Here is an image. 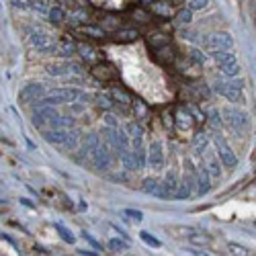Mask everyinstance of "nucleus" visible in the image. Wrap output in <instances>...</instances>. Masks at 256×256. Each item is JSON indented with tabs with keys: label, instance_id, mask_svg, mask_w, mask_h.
I'll list each match as a JSON object with an SVG mask.
<instances>
[{
	"label": "nucleus",
	"instance_id": "f257e3e1",
	"mask_svg": "<svg viewBox=\"0 0 256 256\" xmlns=\"http://www.w3.org/2000/svg\"><path fill=\"white\" fill-rule=\"evenodd\" d=\"M213 90L221 96H226L230 102L234 105H244V82L242 80H234V78H228V80H221V78H215L213 82Z\"/></svg>",
	"mask_w": 256,
	"mask_h": 256
},
{
	"label": "nucleus",
	"instance_id": "f03ea898",
	"mask_svg": "<svg viewBox=\"0 0 256 256\" xmlns=\"http://www.w3.org/2000/svg\"><path fill=\"white\" fill-rule=\"evenodd\" d=\"M224 119H226V123L234 129V131H238V133H248L250 131V117H248V113H244L242 109H232V107H228V109H224Z\"/></svg>",
	"mask_w": 256,
	"mask_h": 256
},
{
	"label": "nucleus",
	"instance_id": "7ed1b4c3",
	"mask_svg": "<svg viewBox=\"0 0 256 256\" xmlns=\"http://www.w3.org/2000/svg\"><path fill=\"white\" fill-rule=\"evenodd\" d=\"M111 144L107 140H102L100 146L96 148V152L92 154V166L96 170H109L111 164H113V156H115V152H111Z\"/></svg>",
	"mask_w": 256,
	"mask_h": 256
},
{
	"label": "nucleus",
	"instance_id": "20e7f679",
	"mask_svg": "<svg viewBox=\"0 0 256 256\" xmlns=\"http://www.w3.org/2000/svg\"><path fill=\"white\" fill-rule=\"evenodd\" d=\"M29 43L37 49V54H51L54 56V45H56V41L51 39V35H47L45 31H41V29H35L29 35Z\"/></svg>",
	"mask_w": 256,
	"mask_h": 256
},
{
	"label": "nucleus",
	"instance_id": "39448f33",
	"mask_svg": "<svg viewBox=\"0 0 256 256\" xmlns=\"http://www.w3.org/2000/svg\"><path fill=\"white\" fill-rule=\"evenodd\" d=\"M174 123L180 131H193L199 123H197V119L193 117V113L189 111V107H176L174 109Z\"/></svg>",
	"mask_w": 256,
	"mask_h": 256
},
{
	"label": "nucleus",
	"instance_id": "423d86ee",
	"mask_svg": "<svg viewBox=\"0 0 256 256\" xmlns=\"http://www.w3.org/2000/svg\"><path fill=\"white\" fill-rule=\"evenodd\" d=\"M90 74H92L96 80H100V82H115L117 76H119L117 68H115L113 64H109V62H98V64H94L92 70H90Z\"/></svg>",
	"mask_w": 256,
	"mask_h": 256
},
{
	"label": "nucleus",
	"instance_id": "0eeeda50",
	"mask_svg": "<svg viewBox=\"0 0 256 256\" xmlns=\"http://www.w3.org/2000/svg\"><path fill=\"white\" fill-rule=\"evenodd\" d=\"M234 39L230 33H211V35L205 39V47L211 51H219V49H232Z\"/></svg>",
	"mask_w": 256,
	"mask_h": 256
},
{
	"label": "nucleus",
	"instance_id": "6e6552de",
	"mask_svg": "<svg viewBox=\"0 0 256 256\" xmlns=\"http://www.w3.org/2000/svg\"><path fill=\"white\" fill-rule=\"evenodd\" d=\"M215 146H217V154L221 158V164L226 168H236L238 166V156L234 154V150L224 142V138H215Z\"/></svg>",
	"mask_w": 256,
	"mask_h": 256
},
{
	"label": "nucleus",
	"instance_id": "1a4fd4ad",
	"mask_svg": "<svg viewBox=\"0 0 256 256\" xmlns=\"http://www.w3.org/2000/svg\"><path fill=\"white\" fill-rule=\"evenodd\" d=\"M148 152H150V164L148 166L152 170H162V166H164V146H162V142L154 140L150 144Z\"/></svg>",
	"mask_w": 256,
	"mask_h": 256
},
{
	"label": "nucleus",
	"instance_id": "9d476101",
	"mask_svg": "<svg viewBox=\"0 0 256 256\" xmlns=\"http://www.w3.org/2000/svg\"><path fill=\"white\" fill-rule=\"evenodd\" d=\"M211 191V172L207 164H199L197 166V193L199 195H207Z\"/></svg>",
	"mask_w": 256,
	"mask_h": 256
},
{
	"label": "nucleus",
	"instance_id": "9b49d317",
	"mask_svg": "<svg viewBox=\"0 0 256 256\" xmlns=\"http://www.w3.org/2000/svg\"><path fill=\"white\" fill-rule=\"evenodd\" d=\"M68 21L74 27H82L88 23V4H72V10L68 12Z\"/></svg>",
	"mask_w": 256,
	"mask_h": 256
},
{
	"label": "nucleus",
	"instance_id": "f8f14e48",
	"mask_svg": "<svg viewBox=\"0 0 256 256\" xmlns=\"http://www.w3.org/2000/svg\"><path fill=\"white\" fill-rule=\"evenodd\" d=\"M76 54H78V45L72 43L70 39H66V37L60 39V41H56V45H54V56H58V58L68 60V58H72Z\"/></svg>",
	"mask_w": 256,
	"mask_h": 256
},
{
	"label": "nucleus",
	"instance_id": "ddd939ff",
	"mask_svg": "<svg viewBox=\"0 0 256 256\" xmlns=\"http://www.w3.org/2000/svg\"><path fill=\"white\" fill-rule=\"evenodd\" d=\"M43 96H45V88H43V84L37 82V84H29L27 88H23L19 100L21 102H35V100H39Z\"/></svg>",
	"mask_w": 256,
	"mask_h": 256
},
{
	"label": "nucleus",
	"instance_id": "4468645a",
	"mask_svg": "<svg viewBox=\"0 0 256 256\" xmlns=\"http://www.w3.org/2000/svg\"><path fill=\"white\" fill-rule=\"evenodd\" d=\"M203 158H205V164H207L211 176H213V178H219V176H221V166H224V164H221L219 154H217V152H211V150H205Z\"/></svg>",
	"mask_w": 256,
	"mask_h": 256
},
{
	"label": "nucleus",
	"instance_id": "2eb2a0df",
	"mask_svg": "<svg viewBox=\"0 0 256 256\" xmlns=\"http://www.w3.org/2000/svg\"><path fill=\"white\" fill-rule=\"evenodd\" d=\"M100 146V138L96 133H86V138L82 140V146H80V156H86V158H92V154L96 152V148Z\"/></svg>",
	"mask_w": 256,
	"mask_h": 256
},
{
	"label": "nucleus",
	"instance_id": "dca6fc26",
	"mask_svg": "<svg viewBox=\"0 0 256 256\" xmlns=\"http://www.w3.org/2000/svg\"><path fill=\"white\" fill-rule=\"evenodd\" d=\"M111 37L117 43H133L142 37V33L138 29H117V31L111 33Z\"/></svg>",
	"mask_w": 256,
	"mask_h": 256
},
{
	"label": "nucleus",
	"instance_id": "f3484780",
	"mask_svg": "<svg viewBox=\"0 0 256 256\" xmlns=\"http://www.w3.org/2000/svg\"><path fill=\"white\" fill-rule=\"evenodd\" d=\"M41 133H43L45 142L62 146V144L68 140V135H70V129H58V127H51V129H43Z\"/></svg>",
	"mask_w": 256,
	"mask_h": 256
},
{
	"label": "nucleus",
	"instance_id": "a211bd4d",
	"mask_svg": "<svg viewBox=\"0 0 256 256\" xmlns=\"http://www.w3.org/2000/svg\"><path fill=\"white\" fill-rule=\"evenodd\" d=\"M80 33H84L86 37H92V39H105L107 35H111V33L102 27V25H96V23H86L80 27Z\"/></svg>",
	"mask_w": 256,
	"mask_h": 256
},
{
	"label": "nucleus",
	"instance_id": "6ab92c4d",
	"mask_svg": "<svg viewBox=\"0 0 256 256\" xmlns=\"http://www.w3.org/2000/svg\"><path fill=\"white\" fill-rule=\"evenodd\" d=\"M109 92H111V96L115 98L117 105H121V107H129V105H133V98H131V94H129L125 88L117 86V84H113V86L109 88Z\"/></svg>",
	"mask_w": 256,
	"mask_h": 256
},
{
	"label": "nucleus",
	"instance_id": "aec40b11",
	"mask_svg": "<svg viewBox=\"0 0 256 256\" xmlns=\"http://www.w3.org/2000/svg\"><path fill=\"white\" fill-rule=\"evenodd\" d=\"M166 45H170V37L166 35V33L156 31V33H152V35H148V47L152 51H156L160 47H166Z\"/></svg>",
	"mask_w": 256,
	"mask_h": 256
},
{
	"label": "nucleus",
	"instance_id": "412c9836",
	"mask_svg": "<svg viewBox=\"0 0 256 256\" xmlns=\"http://www.w3.org/2000/svg\"><path fill=\"white\" fill-rule=\"evenodd\" d=\"M125 129H127V133H129V138H131V146H133V148L142 146V142H144V129H142V125L135 123V121H129V123L125 125Z\"/></svg>",
	"mask_w": 256,
	"mask_h": 256
},
{
	"label": "nucleus",
	"instance_id": "4be33fe9",
	"mask_svg": "<svg viewBox=\"0 0 256 256\" xmlns=\"http://www.w3.org/2000/svg\"><path fill=\"white\" fill-rule=\"evenodd\" d=\"M154 56H156V60H158L160 64H164V66L176 62V51L172 49V45H166V47L156 49V51H154Z\"/></svg>",
	"mask_w": 256,
	"mask_h": 256
},
{
	"label": "nucleus",
	"instance_id": "5701e85b",
	"mask_svg": "<svg viewBox=\"0 0 256 256\" xmlns=\"http://www.w3.org/2000/svg\"><path fill=\"white\" fill-rule=\"evenodd\" d=\"M150 12L160 16V19H168V16H172V4L164 2V0H158V2L150 4Z\"/></svg>",
	"mask_w": 256,
	"mask_h": 256
},
{
	"label": "nucleus",
	"instance_id": "b1692460",
	"mask_svg": "<svg viewBox=\"0 0 256 256\" xmlns=\"http://www.w3.org/2000/svg\"><path fill=\"white\" fill-rule=\"evenodd\" d=\"M78 54L82 56V60H84V62L90 64V66H94V64H98V62H100V58H98V51H96L94 47H90V45H84V43H80V45H78Z\"/></svg>",
	"mask_w": 256,
	"mask_h": 256
},
{
	"label": "nucleus",
	"instance_id": "393cba45",
	"mask_svg": "<svg viewBox=\"0 0 256 256\" xmlns=\"http://www.w3.org/2000/svg\"><path fill=\"white\" fill-rule=\"evenodd\" d=\"M121 164H123V168L125 170H129V172H138L140 170V164H138V158H135V152H131V150H127V152H123L121 156Z\"/></svg>",
	"mask_w": 256,
	"mask_h": 256
},
{
	"label": "nucleus",
	"instance_id": "a878e982",
	"mask_svg": "<svg viewBox=\"0 0 256 256\" xmlns=\"http://www.w3.org/2000/svg\"><path fill=\"white\" fill-rule=\"evenodd\" d=\"M211 56L215 60L217 66H226V64H232V62H238L236 60V54H232L230 49H219V51H211Z\"/></svg>",
	"mask_w": 256,
	"mask_h": 256
},
{
	"label": "nucleus",
	"instance_id": "bb28decb",
	"mask_svg": "<svg viewBox=\"0 0 256 256\" xmlns=\"http://www.w3.org/2000/svg\"><path fill=\"white\" fill-rule=\"evenodd\" d=\"M209 148V138L205 133H195V138H193V150L197 156H203L205 150Z\"/></svg>",
	"mask_w": 256,
	"mask_h": 256
},
{
	"label": "nucleus",
	"instance_id": "cd10ccee",
	"mask_svg": "<svg viewBox=\"0 0 256 256\" xmlns=\"http://www.w3.org/2000/svg\"><path fill=\"white\" fill-rule=\"evenodd\" d=\"M94 102H96V107H98V109H102V111H111V109L117 105L115 98L111 96V92H109V94H107V92H105V94L98 92V94L94 96Z\"/></svg>",
	"mask_w": 256,
	"mask_h": 256
},
{
	"label": "nucleus",
	"instance_id": "c85d7f7f",
	"mask_svg": "<svg viewBox=\"0 0 256 256\" xmlns=\"http://www.w3.org/2000/svg\"><path fill=\"white\" fill-rule=\"evenodd\" d=\"M74 115H60L58 119L51 121V127H58V129H72L74 127Z\"/></svg>",
	"mask_w": 256,
	"mask_h": 256
},
{
	"label": "nucleus",
	"instance_id": "c756f323",
	"mask_svg": "<svg viewBox=\"0 0 256 256\" xmlns=\"http://www.w3.org/2000/svg\"><path fill=\"white\" fill-rule=\"evenodd\" d=\"M78 144H80V133H78V129H70V135H68V140L62 144L64 146V150L66 152H74L76 148H78Z\"/></svg>",
	"mask_w": 256,
	"mask_h": 256
},
{
	"label": "nucleus",
	"instance_id": "7c9ffc66",
	"mask_svg": "<svg viewBox=\"0 0 256 256\" xmlns=\"http://www.w3.org/2000/svg\"><path fill=\"white\" fill-rule=\"evenodd\" d=\"M135 152V158H138V164H140V170H144L148 164H150V152H146L144 146H138V148H133Z\"/></svg>",
	"mask_w": 256,
	"mask_h": 256
},
{
	"label": "nucleus",
	"instance_id": "2f4dec72",
	"mask_svg": "<svg viewBox=\"0 0 256 256\" xmlns=\"http://www.w3.org/2000/svg\"><path fill=\"white\" fill-rule=\"evenodd\" d=\"M221 68V74H224L226 78H236L238 74L242 72V68L238 62H232V64H226V66H219Z\"/></svg>",
	"mask_w": 256,
	"mask_h": 256
},
{
	"label": "nucleus",
	"instance_id": "473e14b6",
	"mask_svg": "<svg viewBox=\"0 0 256 256\" xmlns=\"http://www.w3.org/2000/svg\"><path fill=\"white\" fill-rule=\"evenodd\" d=\"M193 21V10L191 8H180L178 12H176V16H174V23L176 25H189Z\"/></svg>",
	"mask_w": 256,
	"mask_h": 256
},
{
	"label": "nucleus",
	"instance_id": "72a5a7b5",
	"mask_svg": "<svg viewBox=\"0 0 256 256\" xmlns=\"http://www.w3.org/2000/svg\"><path fill=\"white\" fill-rule=\"evenodd\" d=\"M47 74H49V76H64V74H70V72H68V62L49 64V66H47Z\"/></svg>",
	"mask_w": 256,
	"mask_h": 256
},
{
	"label": "nucleus",
	"instance_id": "f704fd0d",
	"mask_svg": "<svg viewBox=\"0 0 256 256\" xmlns=\"http://www.w3.org/2000/svg\"><path fill=\"white\" fill-rule=\"evenodd\" d=\"M158 189H160V180H156V178H146L142 182V191L146 195H158Z\"/></svg>",
	"mask_w": 256,
	"mask_h": 256
},
{
	"label": "nucleus",
	"instance_id": "c9c22d12",
	"mask_svg": "<svg viewBox=\"0 0 256 256\" xmlns=\"http://www.w3.org/2000/svg\"><path fill=\"white\" fill-rule=\"evenodd\" d=\"M166 184H168V189H170V193H172V197H174V193L178 191V186H180V182H178V174H176V170H168V174H166Z\"/></svg>",
	"mask_w": 256,
	"mask_h": 256
},
{
	"label": "nucleus",
	"instance_id": "e433bc0d",
	"mask_svg": "<svg viewBox=\"0 0 256 256\" xmlns=\"http://www.w3.org/2000/svg\"><path fill=\"white\" fill-rule=\"evenodd\" d=\"M47 16H49V21L54 23V25H62V23L66 21V12H64L60 6H51Z\"/></svg>",
	"mask_w": 256,
	"mask_h": 256
},
{
	"label": "nucleus",
	"instance_id": "4c0bfd02",
	"mask_svg": "<svg viewBox=\"0 0 256 256\" xmlns=\"http://www.w3.org/2000/svg\"><path fill=\"white\" fill-rule=\"evenodd\" d=\"M205 60H207V58H205V54H203L201 49H197V47H191L189 49V62H193L195 66H203Z\"/></svg>",
	"mask_w": 256,
	"mask_h": 256
},
{
	"label": "nucleus",
	"instance_id": "58836bf2",
	"mask_svg": "<svg viewBox=\"0 0 256 256\" xmlns=\"http://www.w3.org/2000/svg\"><path fill=\"white\" fill-rule=\"evenodd\" d=\"M189 242L195 246H209L211 244V238L209 236H201L199 232H195L193 236H189Z\"/></svg>",
	"mask_w": 256,
	"mask_h": 256
},
{
	"label": "nucleus",
	"instance_id": "ea45409f",
	"mask_svg": "<svg viewBox=\"0 0 256 256\" xmlns=\"http://www.w3.org/2000/svg\"><path fill=\"white\" fill-rule=\"evenodd\" d=\"M102 27H105L107 31H117L119 29V19L117 16H113V14H107V16H102V23H100Z\"/></svg>",
	"mask_w": 256,
	"mask_h": 256
},
{
	"label": "nucleus",
	"instance_id": "a19ab883",
	"mask_svg": "<svg viewBox=\"0 0 256 256\" xmlns=\"http://www.w3.org/2000/svg\"><path fill=\"white\" fill-rule=\"evenodd\" d=\"M56 230H58V234L62 236V240H64V242H68V244H74V242H76L74 234H72L70 230H66L62 224H56Z\"/></svg>",
	"mask_w": 256,
	"mask_h": 256
},
{
	"label": "nucleus",
	"instance_id": "79ce46f5",
	"mask_svg": "<svg viewBox=\"0 0 256 256\" xmlns=\"http://www.w3.org/2000/svg\"><path fill=\"white\" fill-rule=\"evenodd\" d=\"M189 197H191V186H189V182L182 178V182H180V186H178V191L174 193V199H189Z\"/></svg>",
	"mask_w": 256,
	"mask_h": 256
},
{
	"label": "nucleus",
	"instance_id": "37998d69",
	"mask_svg": "<svg viewBox=\"0 0 256 256\" xmlns=\"http://www.w3.org/2000/svg\"><path fill=\"white\" fill-rule=\"evenodd\" d=\"M207 121H209L215 129H219V127H221V113L215 111V109H209V111H207Z\"/></svg>",
	"mask_w": 256,
	"mask_h": 256
},
{
	"label": "nucleus",
	"instance_id": "c03bdc74",
	"mask_svg": "<svg viewBox=\"0 0 256 256\" xmlns=\"http://www.w3.org/2000/svg\"><path fill=\"white\" fill-rule=\"evenodd\" d=\"M140 238H142V240H144L148 246H152V248H160V246H162L158 238H154L150 232H140Z\"/></svg>",
	"mask_w": 256,
	"mask_h": 256
},
{
	"label": "nucleus",
	"instance_id": "a18cd8bd",
	"mask_svg": "<svg viewBox=\"0 0 256 256\" xmlns=\"http://www.w3.org/2000/svg\"><path fill=\"white\" fill-rule=\"evenodd\" d=\"M133 111H135V117H138V119H146V115H148V107L144 105L142 100L133 102Z\"/></svg>",
	"mask_w": 256,
	"mask_h": 256
},
{
	"label": "nucleus",
	"instance_id": "49530a36",
	"mask_svg": "<svg viewBox=\"0 0 256 256\" xmlns=\"http://www.w3.org/2000/svg\"><path fill=\"white\" fill-rule=\"evenodd\" d=\"M186 107H189V111L193 113V117L197 119V123H199V125H201V123H205V121H207V115H205L203 111H199V109H197L195 105H186Z\"/></svg>",
	"mask_w": 256,
	"mask_h": 256
},
{
	"label": "nucleus",
	"instance_id": "de8ad7c7",
	"mask_svg": "<svg viewBox=\"0 0 256 256\" xmlns=\"http://www.w3.org/2000/svg\"><path fill=\"white\" fill-rule=\"evenodd\" d=\"M162 121H164V127H166L168 131H172L174 125H176V123H174V115H172V113H166V111L162 113Z\"/></svg>",
	"mask_w": 256,
	"mask_h": 256
},
{
	"label": "nucleus",
	"instance_id": "09e8293b",
	"mask_svg": "<svg viewBox=\"0 0 256 256\" xmlns=\"http://www.w3.org/2000/svg\"><path fill=\"white\" fill-rule=\"evenodd\" d=\"M109 248H111L113 252H121V250L127 248V244H125L123 240H117V238H113V240H109Z\"/></svg>",
	"mask_w": 256,
	"mask_h": 256
},
{
	"label": "nucleus",
	"instance_id": "8fccbe9b",
	"mask_svg": "<svg viewBox=\"0 0 256 256\" xmlns=\"http://www.w3.org/2000/svg\"><path fill=\"white\" fill-rule=\"evenodd\" d=\"M209 6V0H191V4L189 8L195 12V10H203V8H207Z\"/></svg>",
	"mask_w": 256,
	"mask_h": 256
},
{
	"label": "nucleus",
	"instance_id": "3c124183",
	"mask_svg": "<svg viewBox=\"0 0 256 256\" xmlns=\"http://www.w3.org/2000/svg\"><path fill=\"white\" fill-rule=\"evenodd\" d=\"M228 248H230L232 254H238V256H246V254H250L248 248H244V246H240V244H234V242H232Z\"/></svg>",
	"mask_w": 256,
	"mask_h": 256
},
{
	"label": "nucleus",
	"instance_id": "603ef678",
	"mask_svg": "<svg viewBox=\"0 0 256 256\" xmlns=\"http://www.w3.org/2000/svg\"><path fill=\"white\" fill-rule=\"evenodd\" d=\"M68 107H70V113L72 115H80V113L86 111V105H84V102H70Z\"/></svg>",
	"mask_w": 256,
	"mask_h": 256
},
{
	"label": "nucleus",
	"instance_id": "864d4df0",
	"mask_svg": "<svg viewBox=\"0 0 256 256\" xmlns=\"http://www.w3.org/2000/svg\"><path fill=\"white\" fill-rule=\"evenodd\" d=\"M102 121H105L107 125H111V127H119V121L115 119V115H111L109 111H105V115H102Z\"/></svg>",
	"mask_w": 256,
	"mask_h": 256
},
{
	"label": "nucleus",
	"instance_id": "5fc2aeb1",
	"mask_svg": "<svg viewBox=\"0 0 256 256\" xmlns=\"http://www.w3.org/2000/svg\"><path fill=\"white\" fill-rule=\"evenodd\" d=\"M68 72H70V74H84V68H82L80 64L68 62Z\"/></svg>",
	"mask_w": 256,
	"mask_h": 256
},
{
	"label": "nucleus",
	"instance_id": "6e6d98bb",
	"mask_svg": "<svg viewBox=\"0 0 256 256\" xmlns=\"http://www.w3.org/2000/svg\"><path fill=\"white\" fill-rule=\"evenodd\" d=\"M123 215H127V217H133L135 221H142V219H144L142 211H138V209H125V211H123Z\"/></svg>",
	"mask_w": 256,
	"mask_h": 256
},
{
	"label": "nucleus",
	"instance_id": "4d7b16f0",
	"mask_svg": "<svg viewBox=\"0 0 256 256\" xmlns=\"http://www.w3.org/2000/svg\"><path fill=\"white\" fill-rule=\"evenodd\" d=\"M82 238H84V240H86V242H88V244H90L92 248H96V250H100V244H98V242L94 240V238H92V236H90L88 232H82Z\"/></svg>",
	"mask_w": 256,
	"mask_h": 256
},
{
	"label": "nucleus",
	"instance_id": "13d9d810",
	"mask_svg": "<svg viewBox=\"0 0 256 256\" xmlns=\"http://www.w3.org/2000/svg\"><path fill=\"white\" fill-rule=\"evenodd\" d=\"M33 8H35L37 12H41V14H49V8H47V4L43 2V0H37V2L33 4Z\"/></svg>",
	"mask_w": 256,
	"mask_h": 256
},
{
	"label": "nucleus",
	"instance_id": "bf43d9fd",
	"mask_svg": "<svg viewBox=\"0 0 256 256\" xmlns=\"http://www.w3.org/2000/svg\"><path fill=\"white\" fill-rule=\"evenodd\" d=\"M133 16H138V19H140L142 23H150V16H148L144 10H135V12H133Z\"/></svg>",
	"mask_w": 256,
	"mask_h": 256
},
{
	"label": "nucleus",
	"instance_id": "052dcab7",
	"mask_svg": "<svg viewBox=\"0 0 256 256\" xmlns=\"http://www.w3.org/2000/svg\"><path fill=\"white\" fill-rule=\"evenodd\" d=\"M96 250V248H94ZM94 250H78V254H82V256H94L96 252Z\"/></svg>",
	"mask_w": 256,
	"mask_h": 256
},
{
	"label": "nucleus",
	"instance_id": "680f3d73",
	"mask_svg": "<svg viewBox=\"0 0 256 256\" xmlns=\"http://www.w3.org/2000/svg\"><path fill=\"white\" fill-rule=\"evenodd\" d=\"M21 203H23V205H27V207H33V203H31L29 199H21Z\"/></svg>",
	"mask_w": 256,
	"mask_h": 256
},
{
	"label": "nucleus",
	"instance_id": "e2e57ef3",
	"mask_svg": "<svg viewBox=\"0 0 256 256\" xmlns=\"http://www.w3.org/2000/svg\"><path fill=\"white\" fill-rule=\"evenodd\" d=\"M144 4H154V2H158V0H142Z\"/></svg>",
	"mask_w": 256,
	"mask_h": 256
}]
</instances>
